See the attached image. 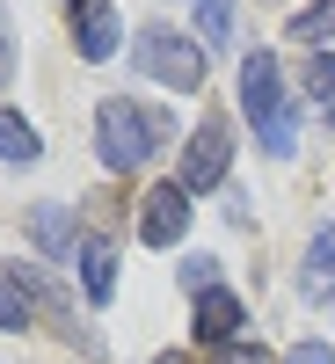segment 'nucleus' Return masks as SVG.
I'll return each instance as SVG.
<instances>
[{
	"label": "nucleus",
	"mask_w": 335,
	"mask_h": 364,
	"mask_svg": "<svg viewBox=\"0 0 335 364\" xmlns=\"http://www.w3.org/2000/svg\"><path fill=\"white\" fill-rule=\"evenodd\" d=\"M240 109H248L262 154H277V161L299 154V109H292V95H285L277 51H248V58H240Z\"/></svg>",
	"instance_id": "f257e3e1"
},
{
	"label": "nucleus",
	"mask_w": 335,
	"mask_h": 364,
	"mask_svg": "<svg viewBox=\"0 0 335 364\" xmlns=\"http://www.w3.org/2000/svg\"><path fill=\"white\" fill-rule=\"evenodd\" d=\"M168 132H175V124H168L161 109H139V102H124V95H110V102L95 109V154H102L110 175H139Z\"/></svg>",
	"instance_id": "f03ea898"
},
{
	"label": "nucleus",
	"mask_w": 335,
	"mask_h": 364,
	"mask_svg": "<svg viewBox=\"0 0 335 364\" xmlns=\"http://www.w3.org/2000/svg\"><path fill=\"white\" fill-rule=\"evenodd\" d=\"M132 58H139L146 80L175 87V95H197V87H204V44L182 37V29H168V22H146L139 44H132Z\"/></svg>",
	"instance_id": "7ed1b4c3"
},
{
	"label": "nucleus",
	"mask_w": 335,
	"mask_h": 364,
	"mask_svg": "<svg viewBox=\"0 0 335 364\" xmlns=\"http://www.w3.org/2000/svg\"><path fill=\"white\" fill-rule=\"evenodd\" d=\"M226 168H233V132H226V117H197V132L182 139V190H219L226 182Z\"/></svg>",
	"instance_id": "20e7f679"
},
{
	"label": "nucleus",
	"mask_w": 335,
	"mask_h": 364,
	"mask_svg": "<svg viewBox=\"0 0 335 364\" xmlns=\"http://www.w3.org/2000/svg\"><path fill=\"white\" fill-rule=\"evenodd\" d=\"M182 233H190V190L182 182H154L139 197V240L146 248H175Z\"/></svg>",
	"instance_id": "39448f33"
},
{
	"label": "nucleus",
	"mask_w": 335,
	"mask_h": 364,
	"mask_svg": "<svg viewBox=\"0 0 335 364\" xmlns=\"http://www.w3.org/2000/svg\"><path fill=\"white\" fill-rule=\"evenodd\" d=\"M73 44L87 66H102V58H117V44H124V22H117L110 0H80L73 8Z\"/></svg>",
	"instance_id": "423d86ee"
},
{
	"label": "nucleus",
	"mask_w": 335,
	"mask_h": 364,
	"mask_svg": "<svg viewBox=\"0 0 335 364\" xmlns=\"http://www.w3.org/2000/svg\"><path fill=\"white\" fill-rule=\"evenodd\" d=\"M240 328H248V306H240V299H233L226 284L197 299V343H204V350H226V343L240 336Z\"/></svg>",
	"instance_id": "0eeeda50"
},
{
	"label": "nucleus",
	"mask_w": 335,
	"mask_h": 364,
	"mask_svg": "<svg viewBox=\"0 0 335 364\" xmlns=\"http://www.w3.org/2000/svg\"><path fill=\"white\" fill-rule=\"evenodd\" d=\"M73 262H80V291H87V306H110V299H117V240L87 233Z\"/></svg>",
	"instance_id": "6e6552de"
},
{
	"label": "nucleus",
	"mask_w": 335,
	"mask_h": 364,
	"mask_svg": "<svg viewBox=\"0 0 335 364\" xmlns=\"http://www.w3.org/2000/svg\"><path fill=\"white\" fill-rule=\"evenodd\" d=\"M29 240H37L51 262H73V255H80V233H73V219H66V204H37V211H29Z\"/></svg>",
	"instance_id": "1a4fd4ad"
},
{
	"label": "nucleus",
	"mask_w": 335,
	"mask_h": 364,
	"mask_svg": "<svg viewBox=\"0 0 335 364\" xmlns=\"http://www.w3.org/2000/svg\"><path fill=\"white\" fill-rule=\"evenodd\" d=\"M29 314H37V306H29V277H22V269H0V336H22Z\"/></svg>",
	"instance_id": "9d476101"
},
{
	"label": "nucleus",
	"mask_w": 335,
	"mask_h": 364,
	"mask_svg": "<svg viewBox=\"0 0 335 364\" xmlns=\"http://www.w3.org/2000/svg\"><path fill=\"white\" fill-rule=\"evenodd\" d=\"M44 154V139H37V124H22L15 109H0V161H15V168H29Z\"/></svg>",
	"instance_id": "9b49d317"
},
{
	"label": "nucleus",
	"mask_w": 335,
	"mask_h": 364,
	"mask_svg": "<svg viewBox=\"0 0 335 364\" xmlns=\"http://www.w3.org/2000/svg\"><path fill=\"white\" fill-rule=\"evenodd\" d=\"M197 37H204V51L233 44V0H197Z\"/></svg>",
	"instance_id": "f8f14e48"
},
{
	"label": "nucleus",
	"mask_w": 335,
	"mask_h": 364,
	"mask_svg": "<svg viewBox=\"0 0 335 364\" xmlns=\"http://www.w3.org/2000/svg\"><path fill=\"white\" fill-rule=\"evenodd\" d=\"M307 291H335V226L314 233V248H307Z\"/></svg>",
	"instance_id": "ddd939ff"
},
{
	"label": "nucleus",
	"mask_w": 335,
	"mask_h": 364,
	"mask_svg": "<svg viewBox=\"0 0 335 364\" xmlns=\"http://www.w3.org/2000/svg\"><path fill=\"white\" fill-rule=\"evenodd\" d=\"M292 37L307 44V51H321V37H335V0H314V8L292 22Z\"/></svg>",
	"instance_id": "4468645a"
},
{
	"label": "nucleus",
	"mask_w": 335,
	"mask_h": 364,
	"mask_svg": "<svg viewBox=\"0 0 335 364\" xmlns=\"http://www.w3.org/2000/svg\"><path fill=\"white\" fill-rule=\"evenodd\" d=\"M299 80H307V95H328V102H335V51H307Z\"/></svg>",
	"instance_id": "2eb2a0df"
},
{
	"label": "nucleus",
	"mask_w": 335,
	"mask_h": 364,
	"mask_svg": "<svg viewBox=\"0 0 335 364\" xmlns=\"http://www.w3.org/2000/svg\"><path fill=\"white\" fill-rule=\"evenodd\" d=\"M182 291H190V299L219 291V262H211V255H190V262H182Z\"/></svg>",
	"instance_id": "dca6fc26"
},
{
	"label": "nucleus",
	"mask_w": 335,
	"mask_h": 364,
	"mask_svg": "<svg viewBox=\"0 0 335 364\" xmlns=\"http://www.w3.org/2000/svg\"><path fill=\"white\" fill-rule=\"evenodd\" d=\"M15 80V29H8V8H0V95H8Z\"/></svg>",
	"instance_id": "f3484780"
},
{
	"label": "nucleus",
	"mask_w": 335,
	"mask_h": 364,
	"mask_svg": "<svg viewBox=\"0 0 335 364\" xmlns=\"http://www.w3.org/2000/svg\"><path fill=\"white\" fill-rule=\"evenodd\" d=\"M211 364H270V357L248 350V343H226V350H211Z\"/></svg>",
	"instance_id": "a211bd4d"
},
{
	"label": "nucleus",
	"mask_w": 335,
	"mask_h": 364,
	"mask_svg": "<svg viewBox=\"0 0 335 364\" xmlns=\"http://www.w3.org/2000/svg\"><path fill=\"white\" fill-rule=\"evenodd\" d=\"M285 364H335V357H328V343H292Z\"/></svg>",
	"instance_id": "6ab92c4d"
},
{
	"label": "nucleus",
	"mask_w": 335,
	"mask_h": 364,
	"mask_svg": "<svg viewBox=\"0 0 335 364\" xmlns=\"http://www.w3.org/2000/svg\"><path fill=\"white\" fill-rule=\"evenodd\" d=\"M161 364H182V357H161Z\"/></svg>",
	"instance_id": "aec40b11"
},
{
	"label": "nucleus",
	"mask_w": 335,
	"mask_h": 364,
	"mask_svg": "<svg viewBox=\"0 0 335 364\" xmlns=\"http://www.w3.org/2000/svg\"><path fill=\"white\" fill-rule=\"evenodd\" d=\"M73 8H80V0H73Z\"/></svg>",
	"instance_id": "412c9836"
}]
</instances>
